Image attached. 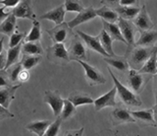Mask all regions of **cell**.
Segmentation results:
<instances>
[{
    "label": "cell",
    "instance_id": "3957f363",
    "mask_svg": "<svg viewBox=\"0 0 157 136\" xmlns=\"http://www.w3.org/2000/svg\"><path fill=\"white\" fill-rule=\"evenodd\" d=\"M152 75L149 74H144V73H140L139 71L134 70V69H129V71L126 74V80L128 84V88H129L132 92H134L136 95L139 96L142 91H144V87L148 83V81Z\"/></svg>",
    "mask_w": 157,
    "mask_h": 136
},
{
    "label": "cell",
    "instance_id": "30bf717a",
    "mask_svg": "<svg viewBox=\"0 0 157 136\" xmlns=\"http://www.w3.org/2000/svg\"><path fill=\"white\" fill-rule=\"evenodd\" d=\"M44 103L48 104L53 111V114L58 118L61 114V110L63 108V102L64 100L61 98L60 94L58 91H50L47 90L44 93Z\"/></svg>",
    "mask_w": 157,
    "mask_h": 136
},
{
    "label": "cell",
    "instance_id": "7bdbcfd3",
    "mask_svg": "<svg viewBox=\"0 0 157 136\" xmlns=\"http://www.w3.org/2000/svg\"><path fill=\"white\" fill-rule=\"evenodd\" d=\"M83 133V126L80 129H70L66 131L65 136H82Z\"/></svg>",
    "mask_w": 157,
    "mask_h": 136
},
{
    "label": "cell",
    "instance_id": "ee69618b",
    "mask_svg": "<svg viewBox=\"0 0 157 136\" xmlns=\"http://www.w3.org/2000/svg\"><path fill=\"white\" fill-rule=\"evenodd\" d=\"M29 71L26 69H22L21 72L19 73L18 80H19V82H26L29 79Z\"/></svg>",
    "mask_w": 157,
    "mask_h": 136
},
{
    "label": "cell",
    "instance_id": "f6af8a7d",
    "mask_svg": "<svg viewBox=\"0 0 157 136\" xmlns=\"http://www.w3.org/2000/svg\"><path fill=\"white\" fill-rule=\"evenodd\" d=\"M6 61H7V52L3 51L0 54V70H4L5 66H6Z\"/></svg>",
    "mask_w": 157,
    "mask_h": 136
},
{
    "label": "cell",
    "instance_id": "d590c367",
    "mask_svg": "<svg viewBox=\"0 0 157 136\" xmlns=\"http://www.w3.org/2000/svg\"><path fill=\"white\" fill-rule=\"evenodd\" d=\"M61 123H62V119L58 116V118H56V119L52 121V123L48 126V128L46 129L43 136H57L61 127Z\"/></svg>",
    "mask_w": 157,
    "mask_h": 136
},
{
    "label": "cell",
    "instance_id": "484cf974",
    "mask_svg": "<svg viewBox=\"0 0 157 136\" xmlns=\"http://www.w3.org/2000/svg\"><path fill=\"white\" fill-rule=\"evenodd\" d=\"M95 13H96V16H99L101 18V20L105 21L107 23L115 24L116 22H118V19H119V16H118V14L116 13L114 9L106 7V6L96 9Z\"/></svg>",
    "mask_w": 157,
    "mask_h": 136
},
{
    "label": "cell",
    "instance_id": "8d00e7d4",
    "mask_svg": "<svg viewBox=\"0 0 157 136\" xmlns=\"http://www.w3.org/2000/svg\"><path fill=\"white\" fill-rule=\"evenodd\" d=\"M28 35V33L26 32H18V31H15L14 34H12L11 37H10V42H9V47H14L20 43L24 42L25 38H26Z\"/></svg>",
    "mask_w": 157,
    "mask_h": 136
},
{
    "label": "cell",
    "instance_id": "7dc6e473",
    "mask_svg": "<svg viewBox=\"0 0 157 136\" xmlns=\"http://www.w3.org/2000/svg\"><path fill=\"white\" fill-rule=\"evenodd\" d=\"M153 93L155 98V104H157V73L153 75Z\"/></svg>",
    "mask_w": 157,
    "mask_h": 136
},
{
    "label": "cell",
    "instance_id": "74e56055",
    "mask_svg": "<svg viewBox=\"0 0 157 136\" xmlns=\"http://www.w3.org/2000/svg\"><path fill=\"white\" fill-rule=\"evenodd\" d=\"M10 86H12V83L7 75L6 70H0V88H7Z\"/></svg>",
    "mask_w": 157,
    "mask_h": 136
},
{
    "label": "cell",
    "instance_id": "7402d4cb",
    "mask_svg": "<svg viewBox=\"0 0 157 136\" xmlns=\"http://www.w3.org/2000/svg\"><path fill=\"white\" fill-rule=\"evenodd\" d=\"M21 51L23 53V55H38V56H41L44 52L40 42H23Z\"/></svg>",
    "mask_w": 157,
    "mask_h": 136
},
{
    "label": "cell",
    "instance_id": "f35d334b",
    "mask_svg": "<svg viewBox=\"0 0 157 136\" xmlns=\"http://www.w3.org/2000/svg\"><path fill=\"white\" fill-rule=\"evenodd\" d=\"M100 3L106 7L115 9L120 5V0H100Z\"/></svg>",
    "mask_w": 157,
    "mask_h": 136
},
{
    "label": "cell",
    "instance_id": "d6a6232c",
    "mask_svg": "<svg viewBox=\"0 0 157 136\" xmlns=\"http://www.w3.org/2000/svg\"><path fill=\"white\" fill-rule=\"evenodd\" d=\"M41 60V56L38 55H23V58L21 59V64L23 69L31 70L34 66H36Z\"/></svg>",
    "mask_w": 157,
    "mask_h": 136
},
{
    "label": "cell",
    "instance_id": "4dcf8cb0",
    "mask_svg": "<svg viewBox=\"0 0 157 136\" xmlns=\"http://www.w3.org/2000/svg\"><path fill=\"white\" fill-rule=\"evenodd\" d=\"M77 114V109L68 99H65L63 102V108L61 110V114L59 115L62 120H67L69 118H73Z\"/></svg>",
    "mask_w": 157,
    "mask_h": 136
},
{
    "label": "cell",
    "instance_id": "ba28073f",
    "mask_svg": "<svg viewBox=\"0 0 157 136\" xmlns=\"http://www.w3.org/2000/svg\"><path fill=\"white\" fill-rule=\"evenodd\" d=\"M118 26L121 31V34L123 38L128 46V48H131L132 46H135L136 45V34L137 32V29L134 25V23L132 21L124 20V19L119 18L118 19Z\"/></svg>",
    "mask_w": 157,
    "mask_h": 136
},
{
    "label": "cell",
    "instance_id": "5bb4252c",
    "mask_svg": "<svg viewBox=\"0 0 157 136\" xmlns=\"http://www.w3.org/2000/svg\"><path fill=\"white\" fill-rule=\"evenodd\" d=\"M132 23H134V25L137 29V31L140 32L149 31L153 28V23H152L148 13H147L145 5H144L140 8L139 14L134 19V22Z\"/></svg>",
    "mask_w": 157,
    "mask_h": 136
},
{
    "label": "cell",
    "instance_id": "f1b7e54d",
    "mask_svg": "<svg viewBox=\"0 0 157 136\" xmlns=\"http://www.w3.org/2000/svg\"><path fill=\"white\" fill-rule=\"evenodd\" d=\"M41 40V26L36 19L33 20V28L29 31V33L27 35L26 38H25V42H40Z\"/></svg>",
    "mask_w": 157,
    "mask_h": 136
},
{
    "label": "cell",
    "instance_id": "7a4b0ae2",
    "mask_svg": "<svg viewBox=\"0 0 157 136\" xmlns=\"http://www.w3.org/2000/svg\"><path fill=\"white\" fill-rule=\"evenodd\" d=\"M107 70L109 71L110 76L114 81V85L116 87L117 94L119 96L120 101L122 102L126 108H140L142 106V101L139 96L136 95L134 92H132L127 86L123 85L118 78L113 73L110 66L107 67Z\"/></svg>",
    "mask_w": 157,
    "mask_h": 136
},
{
    "label": "cell",
    "instance_id": "d6986e66",
    "mask_svg": "<svg viewBox=\"0 0 157 136\" xmlns=\"http://www.w3.org/2000/svg\"><path fill=\"white\" fill-rule=\"evenodd\" d=\"M21 85L22 83H19L7 87V88L0 89V105L5 109H8L11 102L15 99V93L21 87Z\"/></svg>",
    "mask_w": 157,
    "mask_h": 136
},
{
    "label": "cell",
    "instance_id": "6da1fadb",
    "mask_svg": "<svg viewBox=\"0 0 157 136\" xmlns=\"http://www.w3.org/2000/svg\"><path fill=\"white\" fill-rule=\"evenodd\" d=\"M156 46H135L131 48H128L125 57L129 63L131 69L139 71L144 65L146 60L155 50Z\"/></svg>",
    "mask_w": 157,
    "mask_h": 136
},
{
    "label": "cell",
    "instance_id": "7c38bea8",
    "mask_svg": "<svg viewBox=\"0 0 157 136\" xmlns=\"http://www.w3.org/2000/svg\"><path fill=\"white\" fill-rule=\"evenodd\" d=\"M77 35L82 38V42H85V45L86 46L88 50H91L93 51L99 53V54H101L104 57H109L108 53L103 50V47L99 42V38H98V36L92 37V36L87 35V34L83 33L82 31H77Z\"/></svg>",
    "mask_w": 157,
    "mask_h": 136
},
{
    "label": "cell",
    "instance_id": "cb8c5ba5",
    "mask_svg": "<svg viewBox=\"0 0 157 136\" xmlns=\"http://www.w3.org/2000/svg\"><path fill=\"white\" fill-rule=\"evenodd\" d=\"M102 25H103V30H104L109 37L112 38V41H118V42H122L123 43L127 45L124 38H123L121 31L119 29V26L117 24H112V23H107L105 21L102 20Z\"/></svg>",
    "mask_w": 157,
    "mask_h": 136
},
{
    "label": "cell",
    "instance_id": "681fc988",
    "mask_svg": "<svg viewBox=\"0 0 157 136\" xmlns=\"http://www.w3.org/2000/svg\"><path fill=\"white\" fill-rule=\"evenodd\" d=\"M3 43H4V38H0V54L4 51L3 50Z\"/></svg>",
    "mask_w": 157,
    "mask_h": 136
},
{
    "label": "cell",
    "instance_id": "ac0fdd59",
    "mask_svg": "<svg viewBox=\"0 0 157 136\" xmlns=\"http://www.w3.org/2000/svg\"><path fill=\"white\" fill-rule=\"evenodd\" d=\"M65 7H64V4H61L55 8H53L52 10L46 12L45 14H43L39 19L41 20H49L52 21L56 24V25H59L64 22V18H65Z\"/></svg>",
    "mask_w": 157,
    "mask_h": 136
},
{
    "label": "cell",
    "instance_id": "836d02e7",
    "mask_svg": "<svg viewBox=\"0 0 157 136\" xmlns=\"http://www.w3.org/2000/svg\"><path fill=\"white\" fill-rule=\"evenodd\" d=\"M22 69H23V67H22L21 62H17V63H15V64L9 66L6 69H4V70H6L7 75L9 77L10 81H11L12 85H15V83H17L19 81L18 80L19 73L21 72Z\"/></svg>",
    "mask_w": 157,
    "mask_h": 136
},
{
    "label": "cell",
    "instance_id": "44dd1931",
    "mask_svg": "<svg viewBox=\"0 0 157 136\" xmlns=\"http://www.w3.org/2000/svg\"><path fill=\"white\" fill-rule=\"evenodd\" d=\"M52 123V120L50 119H44V120H36L33 122H29L26 125V129L31 131V132L36 133L37 136H43L45 133L48 126Z\"/></svg>",
    "mask_w": 157,
    "mask_h": 136
},
{
    "label": "cell",
    "instance_id": "ab89813d",
    "mask_svg": "<svg viewBox=\"0 0 157 136\" xmlns=\"http://www.w3.org/2000/svg\"><path fill=\"white\" fill-rule=\"evenodd\" d=\"M120 5L128 7H139L140 0H120Z\"/></svg>",
    "mask_w": 157,
    "mask_h": 136
},
{
    "label": "cell",
    "instance_id": "8fae6325",
    "mask_svg": "<svg viewBox=\"0 0 157 136\" xmlns=\"http://www.w3.org/2000/svg\"><path fill=\"white\" fill-rule=\"evenodd\" d=\"M12 15H14L16 18L21 19H29L33 20L36 19V14L33 13V6H32V0H20L18 5L13 8L11 11Z\"/></svg>",
    "mask_w": 157,
    "mask_h": 136
},
{
    "label": "cell",
    "instance_id": "c3c4849f",
    "mask_svg": "<svg viewBox=\"0 0 157 136\" xmlns=\"http://www.w3.org/2000/svg\"><path fill=\"white\" fill-rule=\"evenodd\" d=\"M152 111H153V118H154L155 126H157V104H155L153 108H152Z\"/></svg>",
    "mask_w": 157,
    "mask_h": 136
},
{
    "label": "cell",
    "instance_id": "f907efd6",
    "mask_svg": "<svg viewBox=\"0 0 157 136\" xmlns=\"http://www.w3.org/2000/svg\"><path fill=\"white\" fill-rule=\"evenodd\" d=\"M3 119H4V118H1V116H0V121H1V120H3Z\"/></svg>",
    "mask_w": 157,
    "mask_h": 136
},
{
    "label": "cell",
    "instance_id": "5b68a950",
    "mask_svg": "<svg viewBox=\"0 0 157 136\" xmlns=\"http://www.w3.org/2000/svg\"><path fill=\"white\" fill-rule=\"evenodd\" d=\"M47 59L56 65H66L70 62V58L68 55L64 43H54L53 46L46 48Z\"/></svg>",
    "mask_w": 157,
    "mask_h": 136
},
{
    "label": "cell",
    "instance_id": "e575fe53",
    "mask_svg": "<svg viewBox=\"0 0 157 136\" xmlns=\"http://www.w3.org/2000/svg\"><path fill=\"white\" fill-rule=\"evenodd\" d=\"M64 7H65L66 12L80 13L83 9V6L80 2V0H65V2H64Z\"/></svg>",
    "mask_w": 157,
    "mask_h": 136
},
{
    "label": "cell",
    "instance_id": "ffe728a7",
    "mask_svg": "<svg viewBox=\"0 0 157 136\" xmlns=\"http://www.w3.org/2000/svg\"><path fill=\"white\" fill-rule=\"evenodd\" d=\"M68 100L70 101L76 108L82 105H91L93 104V102H94V100H93L88 94L83 93V92H80V91L72 92V93L69 95Z\"/></svg>",
    "mask_w": 157,
    "mask_h": 136
},
{
    "label": "cell",
    "instance_id": "b9f144b4",
    "mask_svg": "<svg viewBox=\"0 0 157 136\" xmlns=\"http://www.w3.org/2000/svg\"><path fill=\"white\" fill-rule=\"evenodd\" d=\"M0 116L3 118L4 119L5 118H14V114L12 113H10L8 109H5L4 106L0 105Z\"/></svg>",
    "mask_w": 157,
    "mask_h": 136
},
{
    "label": "cell",
    "instance_id": "603a6c76",
    "mask_svg": "<svg viewBox=\"0 0 157 136\" xmlns=\"http://www.w3.org/2000/svg\"><path fill=\"white\" fill-rule=\"evenodd\" d=\"M157 42V31H145L141 32L139 40L136 42L135 46H154Z\"/></svg>",
    "mask_w": 157,
    "mask_h": 136
},
{
    "label": "cell",
    "instance_id": "8992f818",
    "mask_svg": "<svg viewBox=\"0 0 157 136\" xmlns=\"http://www.w3.org/2000/svg\"><path fill=\"white\" fill-rule=\"evenodd\" d=\"M46 33L49 35L54 43H65L74 36L72 29L65 22L56 25L50 30H46Z\"/></svg>",
    "mask_w": 157,
    "mask_h": 136
},
{
    "label": "cell",
    "instance_id": "4fadbf2b",
    "mask_svg": "<svg viewBox=\"0 0 157 136\" xmlns=\"http://www.w3.org/2000/svg\"><path fill=\"white\" fill-rule=\"evenodd\" d=\"M116 95H117V91H116V87L114 86L113 88L107 92L106 94L100 96L99 98H97L94 100L93 104H94V109L95 110H100L104 108H108V106H117L118 104L116 102Z\"/></svg>",
    "mask_w": 157,
    "mask_h": 136
},
{
    "label": "cell",
    "instance_id": "2e32d148",
    "mask_svg": "<svg viewBox=\"0 0 157 136\" xmlns=\"http://www.w3.org/2000/svg\"><path fill=\"white\" fill-rule=\"evenodd\" d=\"M131 114L132 118L136 119V122H139V124L141 127H145V126H155L152 109L134 110V111H131Z\"/></svg>",
    "mask_w": 157,
    "mask_h": 136
},
{
    "label": "cell",
    "instance_id": "83f0119b",
    "mask_svg": "<svg viewBox=\"0 0 157 136\" xmlns=\"http://www.w3.org/2000/svg\"><path fill=\"white\" fill-rule=\"evenodd\" d=\"M140 73L149 74V75H155L157 73V46L153 53L150 55V57L146 60L144 65L139 70Z\"/></svg>",
    "mask_w": 157,
    "mask_h": 136
},
{
    "label": "cell",
    "instance_id": "277c9868",
    "mask_svg": "<svg viewBox=\"0 0 157 136\" xmlns=\"http://www.w3.org/2000/svg\"><path fill=\"white\" fill-rule=\"evenodd\" d=\"M68 55L70 61H87L90 58L88 48L78 35H74L71 38L70 46L68 48Z\"/></svg>",
    "mask_w": 157,
    "mask_h": 136
},
{
    "label": "cell",
    "instance_id": "9a60e30c",
    "mask_svg": "<svg viewBox=\"0 0 157 136\" xmlns=\"http://www.w3.org/2000/svg\"><path fill=\"white\" fill-rule=\"evenodd\" d=\"M96 17L97 16H96V13H95V9L92 6H90L87 8H83L82 10L76 16V18H74L73 20L69 21L67 24H68V26L73 30V29L76 28L77 26H80L83 23L91 21Z\"/></svg>",
    "mask_w": 157,
    "mask_h": 136
},
{
    "label": "cell",
    "instance_id": "d4e9b609",
    "mask_svg": "<svg viewBox=\"0 0 157 136\" xmlns=\"http://www.w3.org/2000/svg\"><path fill=\"white\" fill-rule=\"evenodd\" d=\"M114 10L118 14L119 18L124 19V20L132 21L136 17V15L139 14L140 8V7H128V6H121L119 5L116 7Z\"/></svg>",
    "mask_w": 157,
    "mask_h": 136
},
{
    "label": "cell",
    "instance_id": "bcb514c9",
    "mask_svg": "<svg viewBox=\"0 0 157 136\" xmlns=\"http://www.w3.org/2000/svg\"><path fill=\"white\" fill-rule=\"evenodd\" d=\"M5 10H6V8H5L4 6L0 7V23H1L4 19H6L10 14H11V12H6Z\"/></svg>",
    "mask_w": 157,
    "mask_h": 136
},
{
    "label": "cell",
    "instance_id": "f546056e",
    "mask_svg": "<svg viewBox=\"0 0 157 136\" xmlns=\"http://www.w3.org/2000/svg\"><path fill=\"white\" fill-rule=\"evenodd\" d=\"M98 38H99V42L101 43V46L103 47V50H104L109 56H114L115 53L113 51V47H112V38L109 37V35L103 30H101L100 34L98 35Z\"/></svg>",
    "mask_w": 157,
    "mask_h": 136
},
{
    "label": "cell",
    "instance_id": "e0dca14e",
    "mask_svg": "<svg viewBox=\"0 0 157 136\" xmlns=\"http://www.w3.org/2000/svg\"><path fill=\"white\" fill-rule=\"evenodd\" d=\"M108 65L114 67L115 69H117L121 73H124L127 74V72L129 71L130 69V66H129V63L127 61V58L124 56H121V55H114V56H109V57H104L103 58Z\"/></svg>",
    "mask_w": 157,
    "mask_h": 136
},
{
    "label": "cell",
    "instance_id": "52a82bcc",
    "mask_svg": "<svg viewBox=\"0 0 157 136\" xmlns=\"http://www.w3.org/2000/svg\"><path fill=\"white\" fill-rule=\"evenodd\" d=\"M78 63L83 67L85 69V77L87 82V84L90 86H97V85H102L106 83V78L101 73L96 67L88 64L86 61H77Z\"/></svg>",
    "mask_w": 157,
    "mask_h": 136
},
{
    "label": "cell",
    "instance_id": "60d3db41",
    "mask_svg": "<svg viewBox=\"0 0 157 136\" xmlns=\"http://www.w3.org/2000/svg\"><path fill=\"white\" fill-rule=\"evenodd\" d=\"M20 0H0V4H2V6L6 7H16Z\"/></svg>",
    "mask_w": 157,
    "mask_h": 136
},
{
    "label": "cell",
    "instance_id": "9c48e42d",
    "mask_svg": "<svg viewBox=\"0 0 157 136\" xmlns=\"http://www.w3.org/2000/svg\"><path fill=\"white\" fill-rule=\"evenodd\" d=\"M111 120L114 126L124 123H135L136 119L131 114V110L125 106L118 105L111 111Z\"/></svg>",
    "mask_w": 157,
    "mask_h": 136
},
{
    "label": "cell",
    "instance_id": "4316f807",
    "mask_svg": "<svg viewBox=\"0 0 157 136\" xmlns=\"http://www.w3.org/2000/svg\"><path fill=\"white\" fill-rule=\"evenodd\" d=\"M16 20L17 18L14 15H12V13L6 19H4L0 23V34H4V35L11 37L12 34H14L15 31L17 30Z\"/></svg>",
    "mask_w": 157,
    "mask_h": 136
},
{
    "label": "cell",
    "instance_id": "1f68e13d",
    "mask_svg": "<svg viewBox=\"0 0 157 136\" xmlns=\"http://www.w3.org/2000/svg\"><path fill=\"white\" fill-rule=\"evenodd\" d=\"M22 43H20V45L14 46V47H10L8 50V51H7V61H6V66H5V69L8 68L9 66H11V65H13V64H15V63L18 62L20 53H21Z\"/></svg>",
    "mask_w": 157,
    "mask_h": 136
}]
</instances>
